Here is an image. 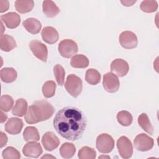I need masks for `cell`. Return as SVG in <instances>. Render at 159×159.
<instances>
[{"label":"cell","instance_id":"14","mask_svg":"<svg viewBox=\"0 0 159 159\" xmlns=\"http://www.w3.org/2000/svg\"><path fill=\"white\" fill-rule=\"evenodd\" d=\"M23 125L22 119L17 117H11L5 124V130L10 134L16 135L21 132Z\"/></svg>","mask_w":159,"mask_h":159},{"label":"cell","instance_id":"31","mask_svg":"<svg viewBox=\"0 0 159 159\" xmlns=\"http://www.w3.org/2000/svg\"><path fill=\"white\" fill-rule=\"evenodd\" d=\"M14 100L9 95H2L1 98L0 109L4 112H9L12 107Z\"/></svg>","mask_w":159,"mask_h":159},{"label":"cell","instance_id":"5","mask_svg":"<svg viewBox=\"0 0 159 159\" xmlns=\"http://www.w3.org/2000/svg\"><path fill=\"white\" fill-rule=\"evenodd\" d=\"M58 52L65 58H69L78 52L77 43L71 39H65L58 44Z\"/></svg>","mask_w":159,"mask_h":159},{"label":"cell","instance_id":"27","mask_svg":"<svg viewBox=\"0 0 159 159\" xmlns=\"http://www.w3.org/2000/svg\"><path fill=\"white\" fill-rule=\"evenodd\" d=\"M85 80L89 84L91 85H96L100 82L101 75L98 70L90 68L86 72Z\"/></svg>","mask_w":159,"mask_h":159},{"label":"cell","instance_id":"34","mask_svg":"<svg viewBox=\"0 0 159 159\" xmlns=\"http://www.w3.org/2000/svg\"><path fill=\"white\" fill-rule=\"evenodd\" d=\"M2 155L4 159H19L20 158L19 152L12 147H8L5 148L2 151Z\"/></svg>","mask_w":159,"mask_h":159},{"label":"cell","instance_id":"1","mask_svg":"<svg viewBox=\"0 0 159 159\" xmlns=\"http://www.w3.org/2000/svg\"><path fill=\"white\" fill-rule=\"evenodd\" d=\"M53 124L58 134L66 140L73 141L83 135L86 127L87 120L81 110L68 106L58 111Z\"/></svg>","mask_w":159,"mask_h":159},{"label":"cell","instance_id":"10","mask_svg":"<svg viewBox=\"0 0 159 159\" xmlns=\"http://www.w3.org/2000/svg\"><path fill=\"white\" fill-rule=\"evenodd\" d=\"M119 42L123 48L132 49L137 46L138 40L136 35L134 32L126 30L120 34Z\"/></svg>","mask_w":159,"mask_h":159},{"label":"cell","instance_id":"2","mask_svg":"<svg viewBox=\"0 0 159 159\" xmlns=\"http://www.w3.org/2000/svg\"><path fill=\"white\" fill-rule=\"evenodd\" d=\"M54 111V107L48 101L45 100L36 101L29 106L24 119L27 124H36L50 118Z\"/></svg>","mask_w":159,"mask_h":159},{"label":"cell","instance_id":"38","mask_svg":"<svg viewBox=\"0 0 159 159\" xmlns=\"http://www.w3.org/2000/svg\"><path fill=\"white\" fill-rule=\"evenodd\" d=\"M0 114H1V123H3L4 121L6 120L7 118V116L6 114H5L2 111H1L0 112Z\"/></svg>","mask_w":159,"mask_h":159},{"label":"cell","instance_id":"12","mask_svg":"<svg viewBox=\"0 0 159 159\" xmlns=\"http://www.w3.org/2000/svg\"><path fill=\"white\" fill-rule=\"evenodd\" d=\"M23 154L27 157L38 158L42 153L40 144L36 142H29L27 143L22 149Z\"/></svg>","mask_w":159,"mask_h":159},{"label":"cell","instance_id":"11","mask_svg":"<svg viewBox=\"0 0 159 159\" xmlns=\"http://www.w3.org/2000/svg\"><path fill=\"white\" fill-rule=\"evenodd\" d=\"M111 70L116 75L122 77L127 74L129 70V66L128 63L124 60L117 58L112 61Z\"/></svg>","mask_w":159,"mask_h":159},{"label":"cell","instance_id":"6","mask_svg":"<svg viewBox=\"0 0 159 159\" xmlns=\"http://www.w3.org/2000/svg\"><path fill=\"white\" fill-rule=\"evenodd\" d=\"M134 144L135 148L141 152H145L152 149L154 145L153 139L145 134L142 133L137 135L134 140Z\"/></svg>","mask_w":159,"mask_h":159},{"label":"cell","instance_id":"25","mask_svg":"<svg viewBox=\"0 0 159 159\" xmlns=\"http://www.w3.org/2000/svg\"><path fill=\"white\" fill-rule=\"evenodd\" d=\"M75 146L69 142H65L60 148V154L63 158H70L75 153Z\"/></svg>","mask_w":159,"mask_h":159},{"label":"cell","instance_id":"16","mask_svg":"<svg viewBox=\"0 0 159 159\" xmlns=\"http://www.w3.org/2000/svg\"><path fill=\"white\" fill-rule=\"evenodd\" d=\"M41 35L43 40L49 44L56 43L59 38L57 30L55 28L50 26L44 27L42 30Z\"/></svg>","mask_w":159,"mask_h":159},{"label":"cell","instance_id":"26","mask_svg":"<svg viewBox=\"0 0 159 159\" xmlns=\"http://www.w3.org/2000/svg\"><path fill=\"white\" fill-rule=\"evenodd\" d=\"M138 123L139 125L148 134L152 135L153 128L152 125L149 118L147 114L142 113L138 117Z\"/></svg>","mask_w":159,"mask_h":159},{"label":"cell","instance_id":"37","mask_svg":"<svg viewBox=\"0 0 159 159\" xmlns=\"http://www.w3.org/2000/svg\"><path fill=\"white\" fill-rule=\"evenodd\" d=\"M136 1H120V2L125 6H131Z\"/></svg>","mask_w":159,"mask_h":159},{"label":"cell","instance_id":"22","mask_svg":"<svg viewBox=\"0 0 159 159\" xmlns=\"http://www.w3.org/2000/svg\"><path fill=\"white\" fill-rule=\"evenodd\" d=\"M23 137L26 142H37L40 140V135L37 129L33 126L27 127L23 133Z\"/></svg>","mask_w":159,"mask_h":159},{"label":"cell","instance_id":"3","mask_svg":"<svg viewBox=\"0 0 159 159\" xmlns=\"http://www.w3.org/2000/svg\"><path fill=\"white\" fill-rule=\"evenodd\" d=\"M65 87L70 94L73 97L76 98L81 93L83 87L82 81L74 74L69 75L66 78Z\"/></svg>","mask_w":159,"mask_h":159},{"label":"cell","instance_id":"28","mask_svg":"<svg viewBox=\"0 0 159 159\" xmlns=\"http://www.w3.org/2000/svg\"><path fill=\"white\" fill-rule=\"evenodd\" d=\"M118 122L123 126H129L132 124V116L127 111H121L117 114Z\"/></svg>","mask_w":159,"mask_h":159},{"label":"cell","instance_id":"33","mask_svg":"<svg viewBox=\"0 0 159 159\" xmlns=\"http://www.w3.org/2000/svg\"><path fill=\"white\" fill-rule=\"evenodd\" d=\"M53 73L58 85L62 86L64 84L65 71L62 66L59 64L56 65L53 67Z\"/></svg>","mask_w":159,"mask_h":159},{"label":"cell","instance_id":"36","mask_svg":"<svg viewBox=\"0 0 159 159\" xmlns=\"http://www.w3.org/2000/svg\"><path fill=\"white\" fill-rule=\"evenodd\" d=\"M7 142V137L2 132H0V147L2 148L6 145Z\"/></svg>","mask_w":159,"mask_h":159},{"label":"cell","instance_id":"19","mask_svg":"<svg viewBox=\"0 0 159 159\" xmlns=\"http://www.w3.org/2000/svg\"><path fill=\"white\" fill-rule=\"evenodd\" d=\"M43 12L48 17H53L56 16L60 11L55 3L51 0H45L42 4Z\"/></svg>","mask_w":159,"mask_h":159},{"label":"cell","instance_id":"8","mask_svg":"<svg viewBox=\"0 0 159 159\" xmlns=\"http://www.w3.org/2000/svg\"><path fill=\"white\" fill-rule=\"evenodd\" d=\"M29 48L37 58L42 61H47L48 50L45 44L38 40H32L29 43Z\"/></svg>","mask_w":159,"mask_h":159},{"label":"cell","instance_id":"39","mask_svg":"<svg viewBox=\"0 0 159 159\" xmlns=\"http://www.w3.org/2000/svg\"><path fill=\"white\" fill-rule=\"evenodd\" d=\"M55 158V157H53V156H51V155H44L42 157V158Z\"/></svg>","mask_w":159,"mask_h":159},{"label":"cell","instance_id":"15","mask_svg":"<svg viewBox=\"0 0 159 159\" xmlns=\"http://www.w3.org/2000/svg\"><path fill=\"white\" fill-rule=\"evenodd\" d=\"M1 19L9 29L16 28L20 22V16L14 12H10L1 15Z\"/></svg>","mask_w":159,"mask_h":159},{"label":"cell","instance_id":"4","mask_svg":"<svg viewBox=\"0 0 159 159\" xmlns=\"http://www.w3.org/2000/svg\"><path fill=\"white\" fill-rule=\"evenodd\" d=\"M96 145L99 152L108 153L114 147V140L107 134H101L96 139Z\"/></svg>","mask_w":159,"mask_h":159},{"label":"cell","instance_id":"30","mask_svg":"<svg viewBox=\"0 0 159 159\" xmlns=\"http://www.w3.org/2000/svg\"><path fill=\"white\" fill-rule=\"evenodd\" d=\"M96 157V151L93 148L87 146L82 147L78 152V157L80 159H94Z\"/></svg>","mask_w":159,"mask_h":159},{"label":"cell","instance_id":"40","mask_svg":"<svg viewBox=\"0 0 159 159\" xmlns=\"http://www.w3.org/2000/svg\"><path fill=\"white\" fill-rule=\"evenodd\" d=\"M99 158H110V157H109V156H104V155H102V156L99 157Z\"/></svg>","mask_w":159,"mask_h":159},{"label":"cell","instance_id":"20","mask_svg":"<svg viewBox=\"0 0 159 159\" xmlns=\"http://www.w3.org/2000/svg\"><path fill=\"white\" fill-rule=\"evenodd\" d=\"M1 79L3 82L9 83L14 81L17 78V72L13 68L6 67L1 70Z\"/></svg>","mask_w":159,"mask_h":159},{"label":"cell","instance_id":"13","mask_svg":"<svg viewBox=\"0 0 159 159\" xmlns=\"http://www.w3.org/2000/svg\"><path fill=\"white\" fill-rule=\"evenodd\" d=\"M42 143L45 150L52 151L58 147L60 140L58 137L53 132H47L42 137Z\"/></svg>","mask_w":159,"mask_h":159},{"label":"cell","instance_id":"35","mask_svg":"<svg viewBox=\"0 0 159 159\" xmlns=\"http://www.w3.org/2000/svg\"><path fill=\"white\" fill-rule=\"evenodd\" d=\"M9 1L7 0H0V12H4L9 9Z\"/></svg>","mask_w":159,"mask_h":159},{"label":"cell","instance_id":"29","mask_svg":"<svg viewBox=\"0 0 159 159\" xmlns=\"http://www.w3.org/2000/svg\"><path fill=\"white\" fill-rule=\"evenodd\" d=\"M56 89V84L53 81H46L42 86V93L43 96L49 98L54 96Z\"/></svg>","mask_w":159,"mask_h":159},{"label":"cell","instance_id":"21","mask_svg":"<svg viewBox=\"0 0 159 159\" xmlns=\"http://www.w3.org/2000/svg\"><path fill=\"white\" fill-rule=\"evenodd\" d=\"M27 111V102L24 99H19L12 108V113L18 117L24 116Z\"/></svg>","mask_w":159,"mask_h":159},{"label":"cell","instance_id":"32","mask_svg":"<svg viewBox=\"0 0 159 159\" xmlns=\"http://www.w3.org/2000/svg\"><path fill=\"white\" fill-rule=\"evenodd\" d=\"M140 9L145 12H155L158 8V3L156 1H143L140 6Z\"/></svg>","mask_w":159,"mask_h":159},{"label":"cell","instance_id":"7","mask_svg":"<svg viewBox=\"0 0 159 159\" xmlns=\"http://www.w3.org/2000/svg\"><path fill=\"white\" fill-rule=\"evenodd\" d=\"M117 147L120 157L129 158L133 154V146L131 141L125 136L120 137L117 141Z\"/></svg>","mask_w":159,"mask_h":159},{"label":"cell","instance_id":"17","mask_svg":"<svg viewBox=\"0 0 159 159\" xmlns=\"http://www.w3.org/2000/svg\"><path fill=\"white\" fill-rule=\"evenodd\" d=\"M22 25L29 33L32 34H38L42 28V24L39 20L35 18H28L25 19Z\"/></svg>","mask_w":159,"mask_h":159},{"label":"cell","instance_id":"24","mask_svg":"<svg viewBox=\"0 0 159 159\" xmlns=\"http://www.w3.org/2000/svg\"><path fill=\"white\" fill-rule=\"evenodd\" d=\"M34 2L33 1L17 0L15 1V7L17 12L24 14L30 12L34 7Z\"/></svg>","mask_w":159,"mask_h":159},{"label":"cell","instance_id":"9","mask_svg":"<svg viewBox=\"0 0 159 159\" xmlns=\"http://www.w3.org/2000/svg\"><path fill=\"white\" fill-rule=\"evenodd\" d=\"M102 84L106 91L109 93H115L119 88L120 82L117 75L113 73L108 72L103 76Z\"/></svg>","mask_w":159,"mask_h":159},{"label":"cell","instance_id":"23","mask_svg":"<svg viewBox=\"0 0 159 159\" xmlns=\"http://www.w3.org/2000/svg\"><path fill=\"white\" fill-rule=\"evenodd\" d=\"M89 63L88 58L82 54L75 55L72 57L70 61L71 66L76 68H86L89 65Z\"/></svg>","mask_w":159,"mask_h":159},{"label":"cell","instance_id":"18","mask_svg":"<svg viewBox=\"0 0 159 159\" xmlns=\"http://www.w3.org/2000/svg\"><path fill=\"white\" fill-rule=\"evenodd\" d=\"M17 46L14 39L7 34H1L0 38V48L5 52H9Z\"/></svg>","mask_w":159,"mask_h":159}]
</instances>
